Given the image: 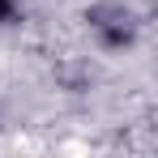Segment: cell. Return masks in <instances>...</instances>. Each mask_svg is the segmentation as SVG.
<instances>
[{
	"mask_svg": "<svg viewBox=\"0 0 158 158\" xmlns=\"http://www.w3.org/2000/svg\"><path fill=\"white\" fill-rule=\"evenodd\" d=\"M85 22L94 30V39L103 47H111V52L128 47L132 39H137V17H132V9H124V4H94L85 13Z\"/></svg>",
	"mask_w": 158,
	"mask_h": 158,
	"instance_id": "6da1fadb",
	"label": "cell"
},
{
	"mask_svg": "<svg viewBox=\"0 0 158 158\" xmlns=\"http://www.w3.org/2000/svg\"><path fill=\"white\" fill-rule=\"evenodd\" d=\"M22 17V9H17V0H0V26H13Z\"/></svg>",
	"mask_w": 158,
	"mask_h": 158,
	"instance_id": "7a4b0ae2",
	"label": "cell"
}]
</instances>
